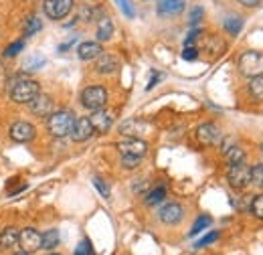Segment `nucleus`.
Wrapping results in <instances>:
<instances>
[{
    "mask_svg": "<svg viewBox=\"0 0 263 255\" xmlns=\"http://www.w3.org/2000/svg\"><path fill=\"white\" fill-rule=\"evenodd\" d=\"M202 16H204V10H202V6H195V8L191 10V16H189V25H191V27H197L198 23L202 21Z\"/></svg>",
    "mask_w": 263,
    "mask_h": 255,
    "instance_id": "nucleus-32",
    "label": "nucleus"
},
{
    "mask_svg": "<svg viewBox=\"0 0 263 255\" xmlns=\"http://www.w3.org/2000/svg\"><path fill=\"white\" fill-rule=\"evenodd\" d=\"M93 8H89V6H81L79 8V14H77V19H81V21H91L93 19Z\"/></svg>",
    "mask_w": 263,
    "mask_h": 255,
    "instance_id": "nucleus-39",
    "label": "nucleus"
},
{
    "mask_svg": "<svg viewBox=\"0 0 263 255\" xmlns=\"http://www.w3.org/2000/svg\"><path fill=\"white\" fill-rule=\"evenodd\" d=\"M140 164V156H122V166L124 168H136Z\"/></svg>",
    "mask_w": 263,
    "mask_h": 255,
    "instance_id": "nucleus-38",
    "label": "nucleus"
},
{
    "mask_svg": "<svg viewBox=\"0 0 263 255\" xmlns=\"http://www.w3.org/2000/svg\"><path fill=\"white\" fill-rule=\"evenodd\" d=\"M223 27H225V31L229 32V34H239L241 29H243V19H241V16H237V14H231V16L225 19Z\"/></svg>",
    "mask_w": 263,
    "mask_h": 255,
    "instance_id": "nucleus-23",
    "label": "nucleus"
},
{
    "mask_svg": "<svg viewBox=\"0 0 263 255\" xmlns=\"http://www.w3.org/2000/svg\"><path fill=\"white\" fill-rule=\"evenodd\" d=\"M239 71L245 77H259L263 75V53L259 51H245L239 57Z\"/></svg>",
    "mask_w": 263,
    "mask_h": 255,
    "instance_id": "nucleus-3",
    "label": "nucleus"
},
{
    "mask_svg": "<svg viewBox=\"0 0 263 255\" xmlns=\"http://www.w3.org/2000/svg\"><path fill=\"white\" fill-rule=\"evenodd\" d=\"M93 187L98 189L101 196H105V198L109 196V187H107V185H105V183H103V180H101L99 176H96V178H93Z\"/></svg>",
    "mask_w": 263,
    "mask_h": 255,
    "instance_id": "nucleus-36",
    "label": "nucleus"
},
{
    "mask_svg": "<svg viewBox=\"0 0 263 255\" xmlns=\"http://www.w3.org/2000/svg\"><path fill=\"white\" fill-rule=\"evenodd\" d=\"M93 126H91V122H89V118H75V124L71 128V140L73 142H85V140H89L91 136H93Z\"/></svg>",
    "mask_w": 263,
    "mask_h": 255,
    "instance_id": "nucleus-7",
    "label": "nucleus"
},
{
    "mask_svg": "<svg viewBox=\"0 0 263 255\" xmlns=\"http://www.w3.org/2000/svg\"><path fill=\"white\" fill-rule=\"evenodd\" d=\"M111 34H114V23H111V19H107V16L99 19L98 41H109V39H111Z\"/></svg>",
    "mask_w": 263,
    "mask_h": 255,
    "instance_id": "nucleus-21",
    "label": "nucleus"
},
{
    "mask_svg": "<svg viewBox=\"0 0 263 255\" xmlns=\"http://www.w3.org/2000/svg\"><path fill=\"white\" fill-rule=\"evenodd\" d=\"M59 241H61V237H59L57 229H49L41 235V247L43 249H55L59 245Z\"/></svg>",
    "mask_w": 263,
    "mask_h": 255,
    "instance_id": "nucleus-20",
    "label": "nucleus"
},
{
    "mask_svg": "<svg viewBox=\"0 0 263 255\" xmlns=\"http://www.w3.org/2000/svg\"><path fill=\"white\" fill-rule=\"evenodd\" d=\"M118 69V59L116 57H111V55H99L98 61H96V71L101 73V75H109V73H114Z\"/></svg>",
    "mask_w": 263,
    "mask_h": 255,
    "instance_id": "nucleus-17",
    "label": "nucleus"
},
{
    "mask_svg": "<svg viewBox=\"0 0 263 255\" xmlns=\"http://www.w3.org/2000/svg\"><path fill=\"white\" fill-rule=\"evenodd\" d=\"M51 255H57V253H51Z\"/></svg>",
    "mask_w": 263,
    "mask_h": 255,
    "instance_id": "nucleus-45",
    "label": "nucleus"
},
{
    "mask_svg": "<svg viewBox=\"0 0 263 255\" xmlns=\"http://www.w3.org/2000/svg\"><path fill=\"white\" fill-rule=\"evenodd\" d=\"M29 107L34 116H51L53 114V99L45 94H39V96L29 101Z\"/></svg>",
    "mask_w": 263,
    "mask_h": 255,
    "instance_id": "nucleus-14",
    "label": "nucleus"
},
{
    "mask_svg": "<svg viewBox=\"0 0 263 255\" xmlns=\"http://www.w3.org/2000/svg\"><path fill=\"white\" fill-rule=\"evenodd\" d=\"M21 51H25V41H14V43H10V45L6 47L4 57H14V55H18Z\"/></svg>",
    "mask_w": 263,
    "mask_h": 255,
    "instance_id": "nucleus-30",
    "label": "nucleus"
},
{
    "mask_svg": "<svg viewBox=\"0 0 263 255\" xmlns=\"http://www.w3.org/2000/svg\"><path fill=\"white\" fill-rule=\"evenodd\" d=\"M251 183H253L255 187L263 189V164H255V166L251 168Z\"/></svg>",
    "mask_w": 263,
    "mask_h": 255,
    "instance_id": "nucleus-29",
    "label": "nucleus"
},
{
    "mask_svg": "<svg viewBox=\"0 0 263 255\" xmlns=\"http://www.w3.org/2000/svg\"><path fill=\"white\" fill-rule=\"evenodd\" d=\"M144 130H146V124L138 120H126L120 124V134L130 136V138H138L140 134H144Z\"/></svg>",
    "mask_w": 263,
    "mask_h": 255,
    "instance_id": "nucleus-18",
    "label": "nucleus"
},
{
    "mask_svg": "<svg viewBox=\"0 0 263 255\" xmlns=\"http://www.w3.org/2000/svg\"><path fill=\"white\" fill-rule=\"evenodd\" d=\"M225 158L229 160V164H239L245 160V150L241 146H231L225 150Z\"/></svg>",
    "mask_w": 263,
    "mask_h": 255,
    "instance_id": "nucleus-25",
    "label": "nucleus"
},
{
    "mask_svg": "<svg viewBox=\"0 0 263 255\" xmlns=\"http://www.w3.org/2000/svg\"><path fill=\"white\" fill-rule=\"evenodd\" d=\"M118 150L122 152V156H140L142 158L148 152V144L138 138H128L118 144Z\"/></svg>",
    "mask_w": 263,
    "mask_h": 255,
    "instance_id": "nucleus-8",
    "label": "nucleus"
},
{
    "mask_svg": "<svg viewBox=\"0 0 263 255\" xmlns=\"http://www.w3.org/2000/svg\"><path fill=\"white\" fill-rule=\"evenodd\" d=\"M116 4L120 6V10H122L128 19H134V16H136V10H134V6H132L130 0H116Z\"/></svg>",
    "mask_w": 263,
    "mask_h": 255,
    "instance_id": "nucleus-33",
    "label": "nucleus"
},
{
    "mask_svg": "<svg viewBox=\"0 0 263 255\" xmlns=\"http://www.w3.org/2000/svg\"><path fill=\"white\" fill-rule=\"evenodd\" d=\"M18 229L14 227H6L2 233H0V247L2 249H12L14 245H18Z\"/></svg>",
    "mask_w": 263,
    "mask_h": 255,
    "instance_id": "nucleus-19",
    "label": "nucleus"
},
{
    "mask_svg": "<svg viewBox=\"0 0 263 255\" xmlns=\"http://www.w3.org/2000/svg\"><path fill=\"white\" fill-rule=\"evenodd\" d=\"M160 77H162V75H160L158 71H154V73H152V77H150V83L146 85V89H152V87H154V85L160 81Z\"/></svg>",
    "mask_w": 263,
    "mask_h": 255,
    "instance_id": "nucleus-42",
    "label": "nucleus"
},
{
    "mask_svg": "<svg viewBox=\"0 0 263 255\" xmlns=\"http://www.w3.org/2000/svg\"><path fill=\"white\" fill-rule=\"evenodd\" d=\"M227 178H229V185L233 189L241 191V189H245V187L251 183V168L245 166L243 162L231 164L229 170H227Z\"/></svg>",
    "mask_w": 263,
    "mask_h": 255,
    "instance_id": "nucleus-5",
    "label": "nucleus"
},
{
    "mask_svg": "<svg viewBox=\"0 0 263 255\" xmlns=\"http://www.w3.org/2000/svg\"><path fill=\"white\" fill-rule=\"evenodd\" d=\"M198 34H202L200 29H193V31L189 32V37H186V41H184V47H193V45H195V41L198 39Z\"/></svg>",
    "mask_w": 263,
    "mask_h": 255,
    "instance_id": "nucleus-40",
    "label": "nucleus"
},
{
    "mask_svg": "<svg viewBox=\"0 0 263 255\" xmlns=\"http://www.w3.org/2000/svg\"><path fill=\"white\" fill-rule=\"evenodd\" d=\"M219 239V233L217 231H213V233H209V235H204L202 239H198L197 243H195V247L197 249H200V247H206V245H211L213 241H217Z\"/></svg>",
    "mask_w": 263,
    "mask_h": 255,
    "instance_id": "nucleus-34",
    "label": "nucleus"
},
{
    "mask_svg": "<svg viewBox=\"0 0 263 255\" xmlns=\"http://www.w3.org/2000/svg\"><path fill=\"white\" fill-rule=\"evenodd\" d=\"M34 134H36V130H34V126L31 122H14L10 126V138L14 142H21V144L31 142L34 138Z\"/></svg>",
    "mask_w": 263,
    "mask_h": 255,
    "instance_id": "nucleus-9",
    "label": "nucleus"
},
{
    "mask_svg": "<svg viewBox=\"0 0 263 255\" xmlns=\"http://www.w3.org/2000/svg\"><path fill=\"white\" fill-rule=\"evenodd\" d=\"M184 6H186V0H158L156 2V12H158V16H176V14H180L182 10H184Z\"/></svg>",
    "mask_w": 263,
    "mask_h": 255,
    "instance_id": "nucleus-13",
    "label": "nucleus"
},
{
    "mask_svg": "<svg viewBox=\"0 0 263 255\" xmlns=\"http://www.w3.org/2000/svg\"><path fill=\"white\" fill-rule=\"evenodd\" d=\"M75 124V116L69 110H61V112H53L47 120V130L51 136L55 138H65L71 134V128Z\"/></svg>",
    "mask_w": 263,
    "mask_h": 255,
    "instance_id": "nucleus-1",
    "label": "nucleus"
},
{
    "mask_svg": "<svg viewBox=\"0 0 263 255\" xmlns=\"http://www.w3.org/2000/svg\"><path fill=\"white\" fill-rule=\"evenodd\" d=\"M237 2L243 4V6H247V8H253V6H259L261 0H237Z\"/></svg>",
    "mask_w": 263,
    "mask_h": 255,
    "instance_id": "nucleus-43",
    "label": "nucleus"
},
{
    "mask_svg": "<svg viewBox=\"0 0 263 255\" xmlns=\"http://www.w3.org/2000/svg\"><path fill=\"white\" fill-rule=\"evenodd\" d=\"M81 103L83 107L96 112V110H101L105 103H107V92L101 87V85H91V87H85L81 92Z\"/></svg>",
    "mask_w": 263,
    "mask_h": 255,
    "instance_id": "nucleus-4",
    "label": "nucleus"
},
{
    "mask_svg": "<svg viewBox=\"0 0 263 255\" xmlns=\"http://www.w3.org/2000/svg\"><path fill=\"white\" fill-rule=\"evenodd\" d=\"M249 94L255 97V99H263V75H259V77H251Z\"/></svg>",
    "mask_w": 263,
    "mask_h": 255,
    "instance_id": "nucleus-27",
    "label": "nucleus"
},
{
    "mask_svg": "<svg viewBox=\"0 0 263 255\" xmlns=\"http://www.w3.org/2000/svg\"><path fill=\"white\" fill-rule=\"evenodd\" d=\"M18 245L23 247L25 253H33L36 249H41V233L36 229H25L21 235H18Z\"/></svg>",
    "mask_w": 263,
    "mask_h": 255,
    "instance_id": "nucleus-10",
    "label": "nucleus"
},
{
    "mask_svg": "<svg viewBox=\"0 0 263 255\" xmlns=\"http://www.w3.org/2000/svg\"><path fill=\"white\" fill-rule=\"evenodd\" d=\"M251 213H253L257 219H263V194L253 196V201H251Z\"/></svg>",
    "mask_w": 263,
    "mask_h": 255,
    "instance_id": "nucleus-31",
    "label": "nucleus"
},
{
    "mask_svg": "<svg viewBox=\"0 0 263 255\" xmlns=\"http://www.w3.org/2000/svg\"><path fill=\"white\" fill-rule=\"evenodd\" d=\"M211 223H213V219H211L209 215H200L197 221H195V225H193V229H191V237H193V235H198V233L204 231V229H209Z\"/></svg>",
    "mask_w": 263,
    "mask_h": 255,
    "instance_id": "nucleus-28",
    "label": "nucleus"
},
{
    "mask_svg": "<svg viewBox=\"0 0 263 255\" xmlns=\"http://www.w3.org/2000/svg\"><path fill=\"white\" fill-rule=\"evenodd\" d=\"M198 57V49L193 45V47H184V51H182V59H186V61H195Z\"/></svg>",
    "mask_w": 263,
    "mask_h": 255,
    "instance_id": "nucleus-37",
    "label": "nucleus"
},
{
    "mask_svg": "<svg viewBox=\"0 0 263 255\" xmlns=\"http://www.w3.org/2000/svg\"><path fill=\"white\" fill-rule=\"evenodd\" d=\"M158 217H160L162 223L176 225L182 221V217H184V209H182L178 203H168V205H164V207L160 209Z\"/></svg>",
    "mask_w": 263,
    "mask_h": 255,
    "instance_id": "nucleus-12",
    "label": "nucleus"
},
{
    "mask_svg": "<svg viewBox=\"0 0 263 255\" xmlns=\"http://www.w3.org/2000/svg\"><path fill=\"white\" fill-rule=\"evenodd\" d=\"M75 43H77V34H73V37H71L69 41H65V43H61V45L57 47V51H61V53H65L67 49H71V47H73Z\"/></svg>",
    "mask_w": 263,
    "mask_h": 255,
    "instance_id": "nucleus-41",
    "label": "nucleus"
},
{
    "mask_svg": "<svg viewBox=\"0 0 263 255\" xmlns=\"http://www.w3.org/2000/svg\"><path fill=\"white\" fill-rule=\"evenodd\" d=\"M14 255H31V253H25V251H21V253H14Z\"/></svg>",
    "mask_w": 263,
    "mask_h": 255,
    "instance_id": "nucleus-44",
    "label": "nucleus"
},
{
    "mask_svg": "<svg viewBox=\"0 0 263 255\" xmlns=\"http://www.w3.org/2000/svg\"><path fill=\"white\" fill-rule=\"evenodd\" d=\"M166 198V189L164 187H156V189H152V191L146 194V205H158V203H162Z\"/></svg>",
    "mask_w": 263,
    "mask_h": 255,
    "instance_id": "nucleus-26",
    "label": "nucleus"
},
{
    "mask_svg": "<svg viewBox=\"0 0 263 255\" xmlns=\"http://www.w3.org/2000/svg\"><path fill=\"white\" fill-rule=\"evenodd\" d=\"M75 255H96L93 253V247H91V243L87 241V239H83L77 247H75Z\"/></svg>",
    "mask_w": 263,
    "mask_h": 255,
    "instance_id": "nucleus-35",
    "label": "nucleus"
},
{
    "mask_svg": "<svg viewBox=\"0 0 263 255\" xmlns=\"http://www.w3.org/2000/svg\"><path fill=\"white\" fill-rule=\"evenodd\" d=\"M101 53H103V49H101V45H99L98 41H85V43H81L77 47V57L81 61H93V59H98Z\"/></svg>",
    "mask_w": 263,
    "mask_h": 255,
    "instance_id": "nucleus-15",
    "label": "nucleus"
},
{
    "mask_svg": "<svg viewBox=\"0 0 263 255\" xmlns=\"http://www.w3.org/2000/svg\"><path fill=\"white\" fill-rule=\"evenodd\" d=\"M197 138L200 144L213 146V144H217V142L221 140V132H219V128L215 126V124L206 122V124H200V126L197 128Z\"/></svg>",
    "mask_w": 263,
    "mask_h": 255,
    "instance_id": "nucleus-11",
    "label": "nucleus"
},
{
    "mask_svg": "<svg viewBox=\"0 0 263 255\" xmlns=\"http://www.w3.org/2000/svg\"><path fill=\"white\" fill-rule=\"evenodd\" d=\"M89 122H91V126H93L96 132H107L111 128V124H114V114L101 107V110L93 112V116L89 118Z\"/></svg>",
    "mask_w": 263,
    "mask_h": 255,
    "instance_id": "nucleus-16",
    "label": "nucleus"
},
{
    "mask_svg": "<svg viewBox=\"0 0 263 255\" xmlns=\"http://www.w3.org/2000/svg\"><path fill=\"white\" fill-rule=\"evenodd\" d=\"M47 63V59L41 55V53H36V55H29L27 59H25V63H23V69L25 71H39V69H43Z\"/></svg>",
    "mask_w": 263,
    "mask_h": 255,
    "instance_id": "nucleus-22",
    "label": "nucleus"
},
{
    "mask_svg": "<svg viewBox=\"0 0 263 255\" xmlns=\"http://www.w3.org/2000/svg\"><path fill=\"white\" fill-rule=\"evenodd\" d=\"M41 94V87L39 83L33 79H23V77H16L12 83H10V97L12 101L16 103H29L31 99Z\"/></svg>",
    "mask_w": 263,
    "mask_h": 255,
    "instance_id": "nucleus-2",
    "label": "nucleus"
},
{
    "mask_svg": "<svg viewBox=\"0 0 263 255\" xmlns=\"http://www.w3.org/2000/svg\"><path fill=\"white\" fill-rule=\"evenodd\" d=\"M41 29H43L41 19H39L36 14H31V16L25 21V29H23V32H25V37H33V34H36Z\"/></svg>",
    "mask_w": 263,
    "mask_h": 255,
    "instance_id": "nucleus-24",
    "label": "nucleus"
},
{
    "mask_svg": "<svg viewBox=\"0 0 263 255\" xmlns=\"http://www.w3.org/2000/svg\"><path fill=\"white\" fill-rule=\"evenodd\" d=\"M73 2H75V0H45L43 10H45V14H47L49 19L61 21V19H65L67 14L71 12Z\"/></svg>",
    "mask_w": 263,
    "mask_h": 255,
    "instance_id": "nucleus-6",
    "label": "nucleus"
}]
</instances>
